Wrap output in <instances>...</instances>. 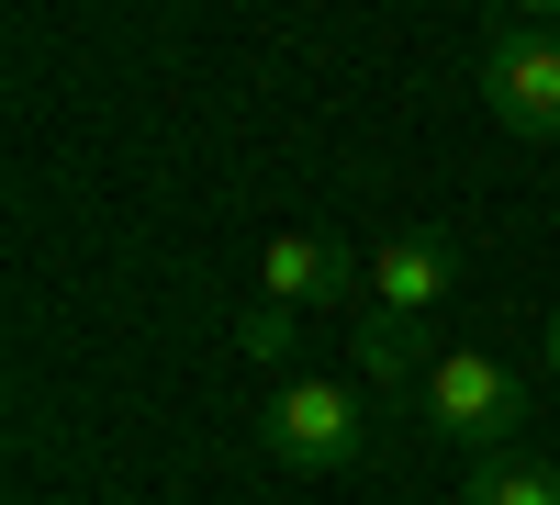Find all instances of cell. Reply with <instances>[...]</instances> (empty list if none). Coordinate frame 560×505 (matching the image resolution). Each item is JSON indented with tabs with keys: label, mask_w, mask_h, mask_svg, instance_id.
<instances>
[{
	"label": "cell",
	"mask_w": 560,
	"mask_h": 505,
	"mask_svg": "<svg viewBox=\"0 0 560 505\" xmlns=\"http://www.w3.org/2000/svg\"><path fill=\"white\" fill-rule=\"evenodd\" d=\"M527 404H538L527 371H516V359H493V348H438V359H427V438L471 449V461L516 449Z\"/></svg>",
	"instance_id": "6da1fadb"
},
{
	"label": "cell",
	"mask_w": 560,
	"mask_h": 505,
	"mask_svg": "<svg viewBox=\"0 0 560 505\" xmlns=\"http://www.w3.org/2000/svg\"><path fill=\"white\" fill-rule=\"evenodd\" d=\"M482 113L504 135H560V12H493L482 23Z\"/></svg>",
	"instance_id": "7a4b0ae2"
},
{
	"label": "cell",
	"mask_w": 560,
	"mask_h": 505,
	"mask_svg": "<svg viewBox=\"0 0 560 505\" xmlns=\"http://www.w3.org/2000/svg\"><path fill=\"white\" fill-rule=\"evenodd\" d=\"M258 449H269L280 472H348V461H370V404H359V382H325V371L280 382L269 416H258Z\"/></svg>",
	"instance_id": "3957f363"
},
{
	"label": "cell",
	"mask_w": 560,
	"mask_h": 505,
	"mask_svg": "<svg viewBox=\"0 0 560 505\" xmlns=\"http://www.w3.org/2000/svg\"><path fill=\"white\" fill-rule=\"evenodd\" d=\"M258 292L292 303V314H337V303L370 314V259L348 237H325V225H280V237L258 248Z\"/></svg>",
	"instance_id": "277c9868"
},
{
	"label": "cell",
	"mask_w": 560,
	"mask_h": 505,
	"mask_svg": "<svg viewBox=\"0 0 560 505\" xmlns=\"http://www.w3.org/2000/svg\"><path fill=\"white\" fill-rule=\"evenodd\" d=\"M448 237H393V248H370V314H415V326H427V314L448 303Z\"/></svg>",
	"instance_id": "5b68a950"
},
{
	"label": "cell",
	"mask_w": 560,
	"mask_h": 505,
	"mask_svg": "<svg viewBox=\"0 0 560 505\" xmlns=\"http://www.w3.org/2000/svg\"><path fill=\"white\" fill-rule=\"evenodd\" d=\"M459 505H560V461L549 449H493V461H471Z\"/></svg>",
	"instance_id": "8992f818"
},
{
	"label": "cell",
	"mask_w": 560,
	"mask_h": 505,
	"mask_svg": "<svg viewBox=\"0 0 560 505\" xmlns=\"http://www.w3.org/2000/svg\"><path fill=\"white\" fill-rule=\"evenodd\" d=\"M415 359H438L427 348V326H415V314H359V382H415Z\"/></svg>",
	"instance_id": "52a82bcc"
},
{
	"label": "cell",
	"mask_w": 560,
	"mask_h": 505,
	"mask_svg": "<svg viewBox=\"0 0 560 505\" xmlns=\"http://www.w3.org/2000/svg\"><path fill=\"white\" fill-rule=\"evenodd\" d=\"M236 348H247V359H280V348H292V303H269V292H258V303L236 314Z\"/></svg>",
	"instance_id": "ba28073f"
},
{
	"label": "cell",
	"mask_w": 560,
	"mask_h": 505,
	"mask_svg": "<svg viewBox=\"0 0 560 505\" xmlns=\"http://www.w3.org/2000/svg\"><path fill=\"white\" fill-rule=\"evenodd\" d=\"M538 359H549V382H560V314H549V337H538Z\"/></svg>",
	"instance_id": "9c48e42d"
}]
</instances>
